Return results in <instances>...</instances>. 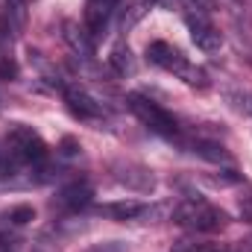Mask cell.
I'll return each instance as SVG.
<instances>
[{"mask_svg": "<svg viewBox=\"0 0 252 252\" xmlns=\"http://www.w3.org/2000/svg\"><path fill=\"white\" fill-rule=\"evenodd\" d=\"M47 156H50V150H47L44 138H41L32 126L18 124V126L9 129V135H6L3 170H15V167H21V164L35 167V164H41Z\"/></svg>", "mask_w": 252, "mask_h": 252, "instance_id": "6da1fadb", "label": "cell"}, {"mask_svg": "<svg viewBox=\"0 0 252 252\" xmlns=\"http://www.w3.org/2000/svg\"><path fill=\"white\" fill-rule=\"evenodd\" d=\"M147 59L153 64H158L161 70L179 76L182 82H188L190 88H208V73L202 67L190 64L188 56L179 47H173L170 41H153V44H147Z\"/></svg>", "mask_w": 252, "mask_h": 252, "instance_id": "7a4b0ae2", "label": "cell"}, {"mask_svg": "<svg viewBox=\"0 0 252 252\" xmlns=\"http://www.w3.org/2000/svg\"><path fill=\"white\" fill-rule=\"evenodd\" d=\"M173 217H176L179 226L193 229V232H208V235H211V232H223V229L232 223L223 208H217V205H211V202H205V199H199V196L182 199V202L176 205Z\"/></svg>", "mask_w": 252, "mask_h": 252, "instance_id": "3957f363", "label": "cell"}, {"mask_svg": "<svg viewBox=\"0 0 252 252\" xmlns=\"http://www.w3.org/2000/svg\"><path fill=\"white\" fill-rule=\"evenodd\" d=\"M126 109L147 126L150 132H156V135H161V138H167V141L179 138V124H176V118H173L167 109H161L158 103H153L150 97L132 91V94H126Z\"/></svg>", "mask_w": 252, "mask_h": 252, "instance_id": "277c9868", "label": "cell"}, {"mask_svg": "<svg viewBox=\"0 0 252 252\" xmlns=\"http://www.w3.org/2000/svg\"><path fill=\"white\" fill-rule=\"evenodd\" d=\"M185 27L190 32V41L202 50V53H217L223 47V32L205 18V15H185Z\"/></svg>", "mask_w": 252, "mask_h": 252, "instance_id": "5b68a950", "label": "cell"}, {"mask_svg": "<svg viewBox=\"0 0 252 252\" xmlns=\"http://www.w3.org/2000/svg\"><path fill=\"white\" fill-rule=\"evenodd\" d=\"M62 97H64V106L70 109V115H73V118L88 121V124H97V121L103 118V106H100L91 94H85L82 88L62 85Z\"/></svg>", "mask_w": 252, "mask_h": 252, "instance_id": "8992f818", "label": "cell"}, {"mask_svg": "<svg viewBox=\"0 0 252 252\" xmlns=\"http://www.w3.org/2000/svg\"><path fill=\"white\" fill-rule=\"evenodd\" d=\"M118 0H85V12H82V24L91 32V38H100L112 12H115Z\"/></svg>", "mask_w": 252, "mask_h": 252, "instance_id": "52a82bcc", "label": "cell"}, {"mask_svg": "<svg viewBox=\"0 0 252 252\" xmlns=\"http://www.w3.org/2000/svg\"><path fill=\"white\" fill-rule=\"evenodd\" d=\"M115 179H118L121 185H126L129 190H138V193H150V190L156 188L153 173H150L147 167H141V164H132V161L115 164Z\"/></svg>", "mask_w": 252, "mask_h": 252, "instance_id": "ba28073f", "label": "cell"}, {"mask_svg": "<svg viewBox=\"0 0 252 252\" xmlns=\"http://www.w3.org/2000/svg\"><path fill=\"white\" fill-rule=\"evenodd\" d=\"M91 196H94V188H91L85 179H76V182L64 185V188L56 193V202H53V205L76 211V208H85V205L91 202Z\"/></svg>", "mask_w": 252, "mask_h": 252, "instance_id": "9c48e42d", "label": "cell"}, {"mask_svg": "<svg viewBox=\"0 0 252 252\" xmlns=\"http://www.w3.org/2000/svg\"><path fill=\"white\" fill-rule=\"evenodd\" d=\"M62 35H64V41L70 44L73 53H79V56H85V59L94 56V38H91V32L85 30V24L79 27L76 21H64L62 24Z\"/></svg>", "mask_w": 252, "mask_h": 252, "instance_id": "30bf717a", "label": "cell"}, {"mask_svg": "<svg viewBox=\"0 0 252 252\" xmlns=\"http://www.w3.org/2000/svg\"><path fill=\"white\" fill-rule=\"evenodd\" d=\"M100 214H109L112 220H141V217H147L150 214V208L144 205V202H135V199H121V202H106V205H100L97 208Z\"/></svg>", "mask_w": 252, "mask_h": 252, "instance_id": "8fae6325", "label": "cell"}, {"mask_svg": "<svg viewBox=\"0 0 252 252\" xmlns=\"http://www.w3.org/2000/svg\"><path fill=\"white\" fill-rule=\"evenodd\" d=\"M156 3H158V0H129L124 18H121V30H124V32H129L135 24H141V21L150 15V9H153Z\"/></svg>", "mask_w": 252, "mask_h": 252, "instance_id": "7c38bea8", "label": "cell"}, {"mask_svg": "<svg viewBox=\"0 0 252 252\" xmlns=\"http://www.w3.org/2000/svg\"><path fill=\"white\" fill-rule=\"evenodd\" d=\"M193 153L208 158V161H214V164H235V158L226 153V147H220L214 141H193Z\"/></svg>", "mask_w": 252, "mask_h": 252, "instance_id": "4fadbf2b", "label": "cell"}, {"mask_svg": "<svg viewBox=\"0 0 252 252\" xmlns=\"http://www.w3.org/2000/svg\"><path fill=\"white\" fill-rule=\"evenodd\" d=\"M27 24V0H6V32L18 35Z\"/></svg>", "mask_w": 252, "mask_h": 252, "instance_id": "5bb4252c", "label": "cell"}, {"mask_svg": "<svg viewBox=\"0 0 252 252\" xmlns=\"http://www.w3.org/2000/svg\"><path fill=\"white\" fill-rule=\"evenodd\" d=\"M109 64H112V67H115L121 76H129V73H135V59H132L129 47H124V44L112 47V53H109Z\"/></svg>", "mask_w": 252, "mask_h": 252, "instance_id": "9a60e30c", "label": "cell"}, {"mask_svg": "<svg viewBox=\"0 0 252 252\" xmlns=\"http://www.w3.org/2000/svg\"><path fill=\"white\" fill-rule=\"evenodd\" d=\"M35 220V208L32 205H15L12 211H9V223L12 226H27V223H32Z\"/></svg>", "mask_w": 252, "mask_h": 252, "instance_id": "2e32d148", "label": "cell"}, {"mask_svg": "<svg viewBox=\"0 0 252 252\" xmlns=\"http://www.w3.org/2000/svg\"><path fill=\"white\" fill-rule=\"evenodd\" d=\"M18 70L21 67H18V62L9 53H0V79H9L12 82V79H18Z\"/></svg>", "mask_w": 252, "mask_h": 252, "instance_id": "e0dca14e", "label": "cell"}, {"mask_svg": "<svg viewBox=\"0 0 252 252\" xmlns=\"http://www.w3.org/2000/svg\"><path fill=\"white\" fill-rule=\"evenodd\" d=\"M62 153L64 156H76V153H79V144H76L73 138H62Z\"/></svg>", "mask_w": 252, "mask_h": 252, "instance_id": "ac0fdd59", "label": "cell"}, {"mask_svg": "<svg viewBox=\"0 0 252 252\" xmlns=\"http://www.w3.org/2000/svg\"><path fill=\"white\" fill-rule=\"evenodd\" d=\"M196 9H214V0H190Z\"/></svg>", "mask_w": 252, "mask_h": 252, "instance_id": "d6986e66", "label": "cell"}, {"mask_svg": "<svg viewBox=\"0 0 252 252\" xmlns=\"http://www.w3.org/2000/svg\"><path fill=\"white\" fill-rule=\"evenodd\" d=\"M241 252H252V241H247V244L241 247Z\"/></svg>", "mask_w": 252, "mask_h": 252, "instance_id": "ffe728a7", "label": "cell"}, {"mask_svg": "<svg viewBox=\"0 0 252 252\" xmlns=\"http://www.w3.org/2000/svg\"><path fill=\"white\" fill-rule=\"evenodd\" d=\"M214 252H226V250H214Z\"/></svg>", "mask_w": 252, "mask_h": 252, "instance_id": "44dd1931", "label": "cell"}]
</instances>
